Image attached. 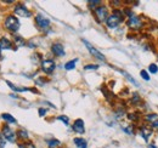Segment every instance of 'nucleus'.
I'll return each instance as SVG.
<instances>
[{
    "mask_svg": "<svg viewBox=\"0 0 158 148\" xmlns=\"http://www.w3.org/2000/svg\"><path fill=\"white\" fill-rule=\"evenodd\" d=\"M5 28L9 29L12 33H16L20 29V21L15 16H9L7 18L5 19Z\"/></svg>",
    "mask_w": 158,
    "mask_h": 148,
    "instance_id": "obj_2",
    "label": "nucleus"
},
{
    "mask_svg": "<svg viewBox=\"0 0 158 148\" xmlns=\"http://www.w3.org/2000/svg\"><path fill=\"white\" fill-rule=\"evenodd\" d=\"M148 71H150V73H152V74L158 73V67H157V64H155V63L150 64V67H148Z\"/></svg>",
    "mask_w": 158,
    "mask_h": 148,
    "instance_id": "obj_22",
    "label": "nucleus"
},
{
    "mask_svg": "<svg viewBox=\"0 0 158 148\" xmlns=\"http://www.w3.org/2000/svg\"><path fill=\"white\" fill-rule=\"evenodd\" d=\"M73 142H74V145H76L78 148H86L88 147V143H86V141H85L84 138L76 137V138L73 140Z\"/></svg>",
    "mask_w": 158,
    "mask_h": 148,
    "instance_id": "obj_14",
    "label": "nucleus"
},
{
    "mask_svg": "<svg viewBox=\"0 0 158 148\" xmlns=\"http://www.w3.org/2000/svg\"><path fill=\"white\" fill-rule=\"evenodd\" d=\"M128 27H130V28H134V29H136V28H140L142 24H141V21L139 18L138 16H135V15H133L130 18L128 19Z\"/></svg>",
    "mask_w": 158,
    "mask_h": 148,
    "instance_id": "obj_9",
    "label": "nucleus"
},
{
    "mask_svg": "<svg viewBox=\"0 0 158 148\" xmlns=\"http://www.w3.org/2000/svg\"><path fill=\"white\" fill-rule=\"evenodd\" d=\"M124 131H125L128 135H133V134H134V129H133V126H128V128H124Z\"/></svg>",
    "mask_w": 158,
    "mask_h": 148,
    "instance_id": "obj_27",
    "label": "nucleus"
},
{
    "mask_svg": "<svg viewBox=\"0 0 158 148\" xmlns=\"http://www.w3.org/2000/svg\"><path fill=\"white\" fill-rule=\"evenodd\" d=\"M1 50H2V49H1V46H0V57H1Z\"/></svg>",
    "mask_w": 158,
    "mask_h": 148,
    "instance_id": "obj_34",
    "label": "nucleus"
},
{
    "mask_svg": "<svg viewBox=\"0 0 158 148\" xmlns=\"http://www.w3.org/2000/svg\"><path fill=\"white\" fill-rule=\"evenodd\" d=\"M35 23H37V26L39 27L40 29H43V31H48L50 28V21H49V18H46L41 14H38L35 16Z\"/></svg>",
    "mask_w": 158,
    "mask_h": 148,
    "instance_id": "obj_3",
    "label": "nucleus"
},
{
    "mask_svg": "<svg viewBox=\"0 0 158 148\" xmlns=\"http://www.w3.org/2000/svg\"><path fill=\"white\" fill-rule=\"evenodd\" d=\"M56 68V64L52 60H44L41 62V69L46 74H51Z\"/></svg>",
    "mask_w": 158,
    "mask_h": 148,
    "instance_id": "obj_5",
    "label": "nucleus"
},
{
    "mask_svg": "<svg viewBox=\"0 0 158 148\" xmlns=\"http://www.w3.org/2000/svg\"><path fill=\"white\" fill-rule=\"evenodd\" d=\"M15 43H16V45H19V46H23L26 43H24V40H23V38H21L20 35H15Z\"/></svg>",
    "mask_w": 158,
    "mask_h": 148,
    "instance_id": "obj_21",
    "label": "nucleus"
},
{
    "mask_svg": "<svg viewBox=\"0 0 158 148\" xmlns=\"http://www.w3.org/2000/svg\"><path fill=\"white\" fill-rule=\"evenodd\" d=\"M1 118H2L4 120H6L7 123H10V124H16V123H17V120H16L12 115H10L9 113H4V114H1Z\"/></svg>",
    "mask_w": 158,
    "mask_h": 148,
    "instance_id": "obj_15",
    "label": "nucleus"
},
{
    "mask_svg": "<svg viewBox=\"0 0 158 148\" xmlns=\"http://www.w3.org/2000/svg\"><path fill=\"white\" fill-rule=\"evenodd\" d=\"M20 148H35L33 143H27V145H20Z\"/></svg>",
    "mask_w": 158,
    "mask_h": 148,
    "instance_id": "obj_28",
    "label": "nucleus"
},
{
    "mask_svg": "<svg viewBox=\"0 0 158 148\" xmlns=\"http://www.w3.org/2000/svg\"><path fill=\"white\" fill-rule=\"evenodd\" d=\"M5 147V142H4V140L1 138V135H0V148H4Z\"/></svg>",
    "mask_w": 158,
    "mask_h": 148,
    "instance_id": "obj_31",
    "label": "nucleus"
},
{
    "mask_svg": "<svg viewBox=\"0 0 158 148\" xmlns=\"http://www.w3.org/2000/svg\"><path fill=\"white\" fill-rule=\"evenodd\" d=\"M45 114H46V109H45V108H40V109H39V115H40V117H44Z\"/></svg>",
    "mask_w": 158,
    "mask_h": 148,
    "instance_id": "obj_29",
    "label": "nucleus"
},
{
    "mask_svg": "<svg viewBox=\"0 0 158 148\" xmlns=\"http://www.w3.org/2000/svg\"><path fill=\"white\" fill-rule=\"evenodd\" d=\"M15 14H16L17 16H22V17H31V16H32L31 11H29L26 6H23V5H17V6L15 7Z\"/></svg>",
    "mask_w": 158,
    "mask_h": 148,
    "instance_id": "obj_8",
    "label": "nucleus"
},
{
    "mask_svg": "<svg viewBox=\"0 0 158 148\" xmlns=\"http://www.w3.org/2000/svg\"><path fill=\"white\" fill-rule=\"evenodd\" d=\"M145 119H146L147 121H151V123H153V121L158 120V115L156 114V113H152V114H147V115L145 117Z\"/></svg>",
    "mask_w": 158,
    "mask_h": 148,
    "instance_id": "obj_18",
    "label": "nucleus"
},
{
    "mask_svg": "<svg viewBox=\"0 0 158 148\" xmlns=\"http://www.w3.org/2000/svg\"><path fill=\"white\" fill-rule=\"evenodd\" d=\"M151 125H152V128H158V120L153 121V123H151Z\"/></svg>",
    "mask_w": 158,
    "mask_h": 148,
    "instance_id": "obj_32",
    "label": "nucleus"
},
{
    "mask_svg": "<svg viewBox=\"0 0 158 148\" xmlns=\"http://www.w3.org/2000/svg\"><path fill=\"white\" fill-rule=\"evenodd\" d=\"M140 75H141V78H142L143 80H146V81L150 80V75H148V73H147L146 71H141V72H140Z\"/></svg>",
    "mask_w": 158,
    "mask_h": 148,
    "instance_id": "obj_24",
    "label": "nucleus"
},
{
    "mask_svg": "<svg viewBox=\"0 0 158 148\" xmlns=\"http://www.w3.org/2000/svg\"><path fill=\"white\" fill-rule=\"evenodd\" d=\"M88 5H89V7H90V9H95V10H96V9L99 7L98 5H101V1H99V0H94V1H89V2H88Z\"/></svg>",
    "mask_w": 158,
    "mask_h": 148,
    "instance_id": "obj_20",
    "label": "nucleus"
},
{
    "mask_svg": "<svg viewBox=\"0 0 158 148\" xmlns=\"http://www.w3.org/2000/svg\"><path fill=\"white\" fill-rule=\"evenodd\" d=\"M2 136H4V138L5 140H7L9 142H16V132L14 131V130H11L7 125H5V126H2Z\"/></svg>",
    "mask_w": 158,
    "mask_h": 148,
    "instance_id": "obj_4",
    "label": "nucleus"
},
{
    "mask_svg": "<svg viewBox=\"0 0 158 148\" xmlns=\"http://www.w3.org/2000/svg\"><path fill=\"white\" fill-rule=\"evenodd\" d=\"M57 119L61 120V121H63L64 125H68V124H69V119H68V117H66V115H60Z\"/></svg>",
    "mask_w": 158,
    "mask_h": 148,
    "instance_id": "obj_23",
    "label": "nucleus"
},
{
    "mask_svg": "<svg viewBox=\"0 0 158 148\" xmlns=\"http://www.w3.org/2000/svg\"><path fill=\"white\" fill-rule=\"evenodd\" d=\"M122 73H123V75H124V76H125V78H127V79H128V80H129L130 83H133V84H134L135 86H139L138 81H136V80H135V79H134L133 76H130V75L127 73V72H122Z\"/></svg>",
    "mask_w": 158,
    "mask_h": 148,
    "instance_id": "obj_19",
    "label": "nucleus"
},
{
    "mask_svg": "<svg viewBox=\"0 0 158 148\" xmlns=\"http://www.w3.org/2000/svg\"><path fill=\"white\" fill-rule=\"evenodd\" d=\"M128 118H129V119H131V120H138V117H136L135 114H129V115H128Z\"/></svg>",
    "mask_w": 158,
    "mask_h": 148,
    "instance_id": "obj_30",
    "label": "nucleus"
},
{
    "mask_svg": "<svg viewBox=\"0 0 158 148\" xmlns=\"http://www.w3.org/2000/svg\"><path fill=\"white\" fill-rule=\"evenodd\" d=\"M83 43L85 44L86 49L89 50V52L94 56V57H96V58H98V60H100V61H105V60H106V58H105V56L102 55L99 50H96V49H95V47H94V46H93L90 43H88L86 40H83Z\"/></svg>",
    "mask_w": 158,
    "mask_h": 148,
    "instance_id": "obj_7",
    "label": "nucleus"
},
{
    "mask_svg": "<svg viewBox=\"0 0 158 148\" xmlns=\"http://www.w3.org/2000/svg\"><path fill=\"white\" fill-rule=\"evenodd\" d=\"M123 11H119V10H114L113 11V14L112 15H110L108 16V18L106 21V23H107V27L108 28H111V29H113V28H117L119 26V23L122 22V19H123Z\"/></svg>",
    "mask_w": 158,
    "mask_h": 148,
    "instance_id": "obj_1",
    "label": "nucleus"
},
{
    "mask_svg": "<svg viewBox=\"0 0 158 148\" xmlns=\"http://www.w3.org/2000/svg\"><path fill=\"white\" fill-rule=\"evenodd\" d=\"M73 130H74V132H77V134H84L85 132V129H84V121L81 120V119H77L76 121H74V124H73Z\"/></svg>",
    "mask_w": 158,
    "mask_h": 148,
    "instance_id": "obj_11",
    "label": "nucleus"
},
{
    "mask_svg": "<svg viewBox=\"0 0 158 148\" xmlns=\"http://www.w3.org/2000/svg\"><path fill=\"white\" fill-rule=\"evenodd\" d=\"M0 46H1V49H5V50L12 49L11 41H10L9 39H6V38H1V39H0Z\"/></svg>",
    "mask_w": 158,
    "mask_h": 148,
    "instance_id": "obj_13",
    "label": "nucleus"
},
{
    "mask_svg": "<svg viewBox=\"0 0 158 148\" xmlns=\"http://www.w3.org/2000/svg\"><path fill=\"white\" fill-rule=\"evenodd\" d=\"M19 136H20L21 138H24V140L28 138V134H27L26 130H20V131H19Z\"/></svg>",
    "mask_w": 158,
    "mask_h": 148,
    "instance_id": "obj_25",
    "label": "nucleus"
},
{
    "mask_svg": "<svg viewBox=\"0 0 158 148\" xmlns=\"http://www.w3.org/2000/svg\"><path fill=\"white\" fill-rule=\"evenodd\" d=\"M150 148H157V147H156L155 145H150Z\"/></svg>",
    "mask_w": 158,
    "mask_h": 148,
    "instance_id": "obj_33",
    "label": "nucleus"
},
{
    "mask_svg": "<svg viewBox=\"0 0 158 148\" xmlns=\"http://www.w3.org/2000/svg\"><path fill=\"white\" fill-rule=\"evenodd\" d=\"M60 142L59 140H55V138H52V140H49L48 141V146L50 148H56V147H59L60 146Z\"/></svg>",
    "mask_w": 158,
    "mask_h": 148,
    "instance_id": "obj_17",
    "label": "nucleus"
},
{
    "mask_svg": "<svg viewBox=\"0 0 158 148\" xmlns=\"http://www.w3.org/2000/svg\"><path fill=\"white\" fill-rule=\"evenodd\" d=\"M77 62H78L77 58H76V60H72V61H69V62H67V63L64 64V69H67V71H72V69H74Z\"/></svg>",
    "mask_w": 158,
    "mask_h": 148,
    "instance_id": "obj_16",
    "label": "nucleus"
},
{
    "mask_svg": "<svg viewBox=\"0 0 158 148\" xmlns=\"http://www.w3.org/2000/svg\"><path fill=\"white\" fill-rule=\"evenodd\" d=\"M140 134H141L142 138H143L146 142H148V141H150V137H151V135H152V130L150 129V128H147V126H142V128L140 129Z\"/></svg>",
    "mask_w": 158,
    "mask_h": 148,
    "instance_id": "obj_12",
    "label": "nucleus"
},
{
    "mask_svg": "<svg viewBox=\"0 0 158 148\" xmlns=\"http://www.w3.org/2000/svg\"><path fill=\"white\" fill-rule=\"evenodd\" d=\"M51 51L55 54L56 56H64V49H63V45L62 44H60V43H55V44H52V46H51Z\"/></svg>",
    "mask_w": 158,
    "mask_h": 148,
    "instance_id": "obj_10",
    "label": "nucleus"
},
{
    "mask_svg": "<svg viewBox=\"0 0 158 148\" xmlns=\"http://www.w3.org/2000/svg\"><path fill=\"white\" fill-rule=\"evenodd\" d=\"M95 15H96V18L99 22H105L108 18V11H107V7L105 6H99L96 10H95Z\"/></svg>",
    "mask_w": 158,
    "mask_h": 148,
    "instance_id": "obj_6",
    "label": "nucleus"
},
{
    "mask_svg": "<svg viewBox=\"0 0 158 148\" xmlns=\"http://www.w3.org/2000/svg\"><path fill=\"white\" fill-rule=\"evenodd\" d=\"M98 68H99V66H96V64H89V66L84 67V69H86V71H89V69H98Z\"/></svg>",
    "mask_w": 158,
    "mask_h": 148,
    "instance_id": "obj_26",
    "label": "nucleus"
}]
</instances>
